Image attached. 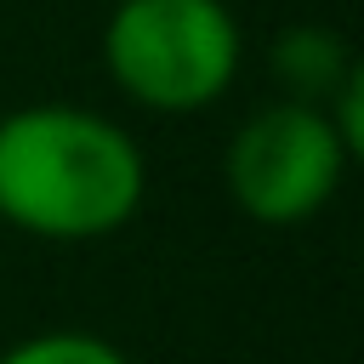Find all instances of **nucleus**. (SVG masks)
<instances>
[{
    "mask_svg": "<svg viewBox=\"0 0 364 364\" xmlns=\"http://www.w3.org/2000/svg\"><path fill=\"white\" fill-rule=\"evenodd\" d=\"M148 199L142 142L80 102L0 114V222L46 245H91L136 222Z\"/></svg>",
    "mask_w": 364,
    "mask_h": 364,
    "instance_id": "f257e3e1",
    "label": "nucleus"
},
{
    "mask_svg": "<svg viewBox=\"0 0 364 364\" xmlns=\"http://www.w3.org/2000/svg\"><path fill=\"white\" fill-rule=\"evenodd\" d=\"M102 68L148 114H205L245 68V28L228 0H108Z\"/></svg>",
    "mask_w": 364,
    "mask_h": 364,
    "instance_id": "f03ea898",
    "label": "nucleus"
},
{
    "mask_svg": "<svg viewBox=\"0 0 364 364\" xmlns=\"http://www.w3.org/2000/svg\"><path fill=\"white\" fill-rule=\"evenodd\" d=\"M347 142L336 136L324 102L273 97L239 119L222 148V182L239 216L256 228H301L313 222L347 182Z\"/></svg>",
    "mask_w": 364,
    "mask_h": 364,
    "instance_id": "7ed1b4c3",
    "label": "nucleus"
},
{
    "mask_svg": "<svg viewBox=\"0 0 364 364\" xmlns=\"http://www.w3.org/2000/svg\"><path fill=\"white\" fill-rule=\"evenodd\" d=\"M267 63H273L284 97H296V102H324V97L358 68V57L347 51V40H341L336 28H324V23H290V28L273 40Z\"/></svg>",
    "mask_w": 364,
    "mask_h": 364,
    "instance_id": "20e7f679",
    "label": "nucleus"
},
{
    "mask_svg": "<svg viewBox=\"0 0 364 364\" xmlns=\"http://www.w3.org/2000/svg\"><path fill=\"white\" fill-rule=\"evenodd\" d=\"M0 364H131V353L97 330L63 324V330H34V336L11 341L0 353Z\"/></svg>",
    "mask_w": 364,
    "mask_h": 364,
    "instance_id": "39448f33",
    "label": "nucleus"
}]
</instances>
